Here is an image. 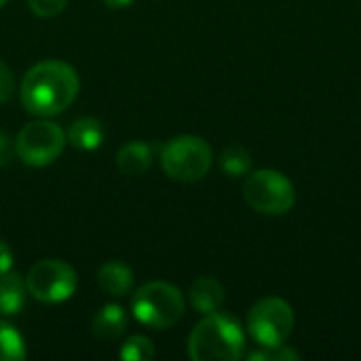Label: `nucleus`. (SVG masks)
Wrapping results in <instances>:
<instances>
[{
  "mask_svg": "<svg viewBox=\"0 0 361 361\" xmlns=\"http://www.w3.org/2000/svg\"><path fill=\"white\" fill-rule=\"evenodd\" d=\"M245 357L250 361H296L300 360V353L296 349L279 345V347H260L258 351H252Z\"/></svg>",
  "mask_w": 361,
  "mask_h": 361,
  "instance_id": "18",
  "label": "nucleus"
},
{
  "mask_svg": "<svg viewBox=\"0 0 361 361\" xmlns=\"http://www.w3.org/2000/svg\"><path fill=\"white\" fill-rule=\"evenodd\" d=\"M245 203L264 216H283L296 203V188L288 176L275 169L250 171L243 184Z\"/></svg>",
  "mask_w": 361,
  "mask_h": 361,
  "instance_id": "5",
  "label": "nucleus"
},
{
  "mask_svg": "<svg viewBox=\"0 0 361 361\" xmlns=\"http://www.w3.org/2000/svg\"><path fill=\"white\" fill-rule=\"evenodd\" d=\"M184 311H186L184 294L173 283L167 281L144 283L131 300L133 317L150 330L173 328L184 317Z\"/></svg>",
  "mask_w": 361,
  "mask_h": 361,
  "instance_id": "3",
  "label": "nucleus"
},
{
  "mask_svg": "<svg viewBox=\"0 0 361 361\" xmlns=\"http://www.w3.org/2000/svg\"><path fill=\"white\" fill-rule=\"evenodd\" d=\"M27 298L25 279L17 273H0V317H11L23 311Z\"/></svg>",
  "mask_w": 361,
  "mask_h": 361,
  "instance_id": "12",
  "label": "nucleus"
},
{
  "mask_svg": "<svg viewBox=\"0 0 361 361\" xmlns=\"http://www.w3.org/2000/svg\"><path fill=\"white\" fill-rule=\"evenodd\" d=\"M27 294L42 305H59L74 296L78 288L76 271L55 258L38 260L25 275Z\"/></svg>",
  "mask_w": 361,
  "mask_h": 361,
  "instance_id": "8",
  "label": "nucleus"
},
{
  "mask_svg": "<svg viewBox=\"0 0 361 361\" xmlns=\"http://www.w3.org/2000/svg\"><path fill=\"white\" fill-rule=\"evenodd\" d=\"M129 317L121 305H106L93 317V334L99 341H116L127 332Z\"/></svg>",
  "mask_w": 361,
  "mask_h": 361,
  "instance_id": "13",
  "label": "nucleus"
},
{
  "mask_svg": "<svg viewBox=\"0 0 361 361\" xmlns=\"http://www.w3.org/2000/svg\"><path fill=\"white\" fill-rule=\"evenodd\" d=\"M188 300H190L192 309L201 315L216 313L224 305V288L216 277H199L190 286Z\"/></svg>",
  "mask_w": 361,
  "mask_h": 361,
  "instance_id": "10",
  "label": "nucleus"
},
{
  "mask_svg": "<svg viewBox=\"0 0 361 361\" xmlns=\"http://www.w3.org/2000/svg\"><path fill=\"white\" fill-rule=\"evenodd\" d=\"M220 167L231 178H241L252 171V154L243 146H228L220 154Z\"/></svg>",
  "mask_w": 361,
  "mask_h": 361,
  "instance_id": "16",
  "label": "nucleus"
},
{
  "mask_svg": "<svg viewBox=\"0 0 361 361\" xmlns=\"http://www.w3.org/2000/svg\"><path fill=\"white\" fill-rule=\"evenodd\" d=\"M133 271L118 260H110L97 269V286L110 296H127L133 288Z\"/></svg>",
  "mask_w": 361,
  "mask_h": 361,
  "instance_id": "11",
  "label": "nucleus"
},
{
  "mask_svg": "<svg viewBox=\"0 0 361 361\" xmlns=\"http://www.w3.org/2000/svg\"><path fill=\"white\" fill-rule=\"evenodd\" d=\"M133 0H104V4L106 6H110V8H125V6H129Z\"/></svg>",
  "mask_w": 361,
  "mask_h": 361,
  "instance_id": "23",
  "label": "nucleus"
},
{
  "mask_svg": "<svg viewBox=\"0 0 361 361\" xmlns=\"http://www.w3.org/2000/svg\"><path fill=\"white\" fill-rule=\"evenodd\" d=\"M15 157H17V152H15V140L8 133L0 131V167L11 165Z\"/></svg>",
  "mask_w": 361,
  "mask_h": 361,
  "instance_id": "21",
  "label": "nucleus"
},
{
  "mask_svg": "<svg viewBox=\"0 0 361 361\" xmlns=\"http://www.w3.org/2000/svg\"><path fill=\"white\" fill-rule=\"evenodd\" d=\"M212 163L214 150L199 135H178L161 146V167L176 182L192 184L203 180Z\"/></svg>",
  "mask_w": 361,
  "mask_h": 361,
  "instance_id": "4",
  "label": "nucleus"
},
{
  "mask_svg": "<svg viewBox=\"0 0 361 361\" xmlns=\"http://www.w3.org/2000/svg\"><path fill=\"white\" fill-rule=\"evenodd\" d=\"M27 357L23 336L4 319H0V361H23Z\"/></svg>",
  "mask_w": 361,
  "mask_h": 361,
  "instance_id": "15",
  "label": "nucleus"
},
{
  "mask_svg": "<svg viewBox=\"0 0 361 361\" xmlns=\"http://www.w3.org/2000/svg\"><path fill=\"white\" fill-rule=\"evenodd\" d=\"M66 4H68V0H27L30 11L36 17H42V19L59 15L66 8Z\"/></svg>",
  "mask_w": 361,
  "mask_h": 361,
  "instance_id": "19",
  "label": "nucleus"
},
{
  "mask_svg": "<svg viewBox=\"0 0 361 361\" xmlns=\"http://www.w3.org/2000/svg\"><path fill=\"white\" fill-rule=\"evenodd\" d=\"M154 152H157V146L154 144H148L144 140L127 142L116 152V167H118L121 173H125L129 178L144 176L150 169V165H152Z\"/></svg>",
  "mask_w": 361,
  "mask_h": 361,
  "instance_id": "9",
  "label": "nucleus"
},
{
  "mask_svg": "<svg viewBox=\"0 0 361 361\" xmlns=\"http://www.w3.org/2000/svg\"><path fill=\"white\" fill-rule=\"evenodd\" d=\"M80 91L78 72L59 59L34 63L21 78L19 99L25 112L49 118L70 108Z\"/></svg>",
  "mask_w": 361,
  "mask_h": 361,
  "instance_id": "1",
  "label": "nucleus"
},
{
  "mask_svg": "<svg viewBox=\"0 0 361 361\" xmlns=\"http://www.w3.org/2000/svg\"><path fill=\"white\" fill-rule=\"evenodd\" d=\"M15 91H17L15 76H13L11 68L4 61H0V104L11 102L13 95H15Z\"/></svg>",
  "mask_w": 361,
  "mask_h": 361,
  "instance_id": "20",
  "label": "nucleus"
},
{
  "mask_svg": "<svg viewBox=\"0 0 361 361\" xmlns=\"http://www.w3.org/2000/svg\"><path fill=\"white\" fill-rule=\"evenodd\" d=\"M245 355V332L226 313L205 315L188 336V357L192 361H237Z\"/></svg>",
  "mask_w": 361,
  "mask_h": 361,
  "instance_id": "2",
  "label": "nucleus"
},
{
  "mask_svg": "<svg viewBox=\"0 0 361 361\" xmlns=\"http://www.w3.org/2000/svg\"><path fill=\"white\" fill-rule=\"evenodd\" d=\"M118 357L125 361H150L154 357V345L150 338L135 334L123 343V347L118 349Z\"/></svg>",
  "mask_w": 361,
  "mask_h": 361,
  "instance_id": "17",
  "label": "nucleus"
},
{
  "mask_svg": "<svg viewBox=\"0 0 361 361\" xmlns=\"http://www.w3.org/2000/svg\"><path fill=\"white\" fill-rule=\"evenodd\" d=\"M6 2H8V0H0V8H2V6H4Z\"/></svg>",
  "mask_w": 361,
  "mask_h": 361,
  "instance_id": "24",
  "label": "nucleus"
},
{
  "mask_svg": "<svg viewBox=\"0 0 361 361\" xmlns=\"http://www.w3.org/2000/svg\"><path fill=\"white\" fill-rule=\"evenodd\" d=\"M66 142V131L59 125L40 118L21 127L15 140V152L21 163L30 167H44L61 157Z\"/></svg>",
  "mask_w": 361,
  "mask_h": 361,
  "instance_id": "7",
  "label": "nucleus"
},
{
  "mask_svg": "<svg viewBox=\"0 0 361 361\" xmlns=\"http://www.w3.org/2000/svg\"><path fill=\"white\" fill-rule=\"evenodd\" d=\"M294 309L279 296L258 300L247 315V332L258 347L286 345L294 332Z\"/></svg>",
  "mask_w": 361,
  "mask_h": 361,
  "instance_id": "6",
  "label": "nucleus"
},
{
  "mask_svg": "<svg viewBox=\"0 0 361 361\" xmlns=\"http://www.w3.org/2000/svg\"><path fill=\"white\" fill-rule=\"evenodd\" d=\"M11 267H13V252H11V247L0 239V273L11 271Z\"/></svg>",
  "mask_w": 361,
  "mask_h": 361,
  "instance_id": "22",
  "label": "nucleus"
},
{
  "mask_svg": "<svg viewBox=\"0 0 361 361\" xmlns=\"http://www.w3.org/2000/svg\"><path fill=\"white\" fill-rule=\"evenodd\" d=\"M66 137H68V144L74 146L76 150L89 152V150H95V148H99L104 144L106 133H104V125L97 118L82 116V118H76L70 125Z\"/></svg>",
  "mask_w": 361,
  "mask_h": 361,
  "instance_id": "14",
  "label": "nucleus"
}]
</instances>
